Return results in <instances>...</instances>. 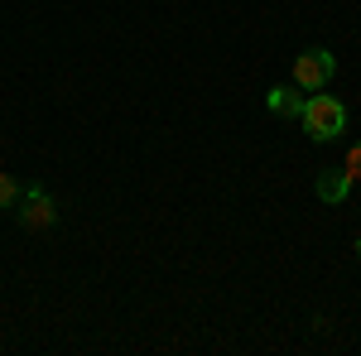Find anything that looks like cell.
I'll return each instance as SVG.
<instances>
[{
	"label": "cell",
	"mask_w": 361,
	"mask_h": 356,
	"mask_svg": "<svg viewBox=\"0 0 361 356\" xmlns=\"http://www.w3.org/2000/svg\"><path fill=\"white\" fill-rule=\"evenodd\" d=\"M299 125L308 130V140H318V145H328L347 130V106L337 102L333 92H313L304 102V116H299Z\"/></svg>",
	"instance_id": "1"
},
{
	"label": "cell",
	"mask_w": 361,
	"mask_h": 356,
	"mask_svg": "<svg viewBox=\"0 0 361 356\" xmlns=\"http://www.w3.org/2000/svg\"><path fill=\"white\" fill-rule=\"evenodd\" d=\"M333 73H337V58L328 49H304L294 58V87L299 92H323L333 82Z\"/></svg>",
	"instance_id": "2"
},
{
	"label": "cell",
	"mask_w": 361,
	"mask_h": 356,
	"mask_svg": "<svg viewBox=\"0 0 361 356\" xmlns=\"http://www.w3.org/2000/svg\"><path fill=\"white\" fill-rule=\"evenodd\" d=\"M15 217H20V226L25 231H49L58 221V202L49 188H25L20 192V202H15Z\"/></svg>",
	"instance_id": "3"
},
{
	"label": "cell",
	"mask_w": 361,
	"mask_h": 356,
	"mask_svg": "<svg viewBox=\"0 0 361 356\" xmlns=\"http://www.w3.org/2000/svg\"><path fill=\"white\" fill-rule=\"evenodd\" d=\"M304 92H299V87H270V92H265V106L275 111V116H284V121H299V116H304Z\"/></svg>",
	"instance_id": "4"
},
{
	"label": "cell",
	"mask_w": 361,
	"mask_h": 356,
	"mask_svg": "<svg viewBox=\"0 0 361 356\" xmlns=\"http://www.w3.org/2000/svg\"><path fill=\"white\" fill-rule=\"evenodd\" d=\"M313 192H318L323 202H347V192H352V178H347L342 168H328V173H318Z\"/></svg>",
	"instance_id": "5"
},
{
	"label": "cell",
	"mask_w": 361,
	"mask_h": 356,
	"mask_svg": "<svg viewBox=\"0 0 361 356\" xmlns=\"http://www.w3.org/2000/svg\"><path fill=\"white\" fill-rule=\"evenodd\" d=\"M20 183H15V178H10V173H0V207H15V202H20Z\"/></svg>",
	"instance_id": "6"
},
{
	"label": "cell",
	"mask_w": 361,
	"mask_h": 356,
	"mask_svg": "<svg viewBox=\"0 0 361 356\" xmlns=\"http://www.w3.org/2000/svg\"><path fill=\"white\" fill-rule=\"evenodd\" d=\"M342 173H347L352 183H361V140L352 145V149H347V164H342Z\"/></svg>",
	"instance_id": "7"
},
{
	"label": "cell",
	"mask_w": 361,
	"mask_h": 356,
	"mask_svg": "<svg viewBox=\"0 0 361 356\" xmlns=\"http://www.w3.org/2000/svg\"><path fill=\"white\" fill-rule=\"evenodd\" d=\"M357 260H361V236H357Z\"/></svg>",
	"instance_id": "8"
}]
</instances>
